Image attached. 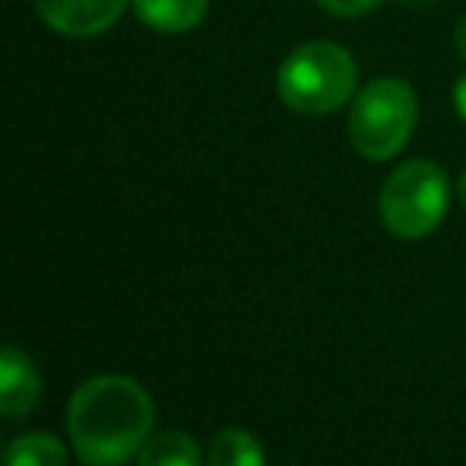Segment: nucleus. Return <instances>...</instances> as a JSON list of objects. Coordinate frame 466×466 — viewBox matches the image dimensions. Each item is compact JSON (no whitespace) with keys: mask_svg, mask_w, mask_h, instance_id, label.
<instances>
[{"mask_svg":"<svg viewBox=\"0 0 466 466\" xmlns=\"http://www.w3.org/2000/svg\"><path fill=\"white\" fill-rule=\"evenodd\" d=\"M156 406L147 387L124 374H98L76 387L67 406L74 454L86 466H124L149 441Z\"/></svg>","mask_w":466,"mask_h":466,"instance_id":"1","label":"nucleus"},{"mask_svg":"<svg viewBox=\"0 0 466 466\" xmlns=\"http://www.w3.org/2000/svg\"><path fill=\"white\" fill-rule=\"evenodd\" d=\"M359 70L352 55L337 42H305L279 64L277 93L299 115H330L359 93Z\"/></svg>","mask_w":466,"mask_h":466,"instance_id":"2","label":"nucleus"},{"mask_svg":"<svg viewBox=\"0 0 466 466\" xmlns=\"http://www.w3.org/2000/svg\"><path fill=\"white\" fill-rule=\"evenodd\" d=\"M419 124L416 89L400 76H378L365 83L350 108V143L362 159L387 162L406 149Z\"/></svg>","mask_w":466,"mask_h":466,"instance_id":"3","label":"nucleus"},{"mask_svg":"<svg viewBox=\"0 0 466 466\" xmlns=\"http://www.w3.org/2000/svg\"><path fill=\"white\" fill-rule=\"evenodd\" d=\"M451 207V178L438 162L410 159L397 166L378 194V213L393 238L419 241L438 232Z\"/></svg>","mask_w":466,"mask_h":466,"instance_id":"4","label":"nucleus"},{"mask_svg":"<svg viewBox=\"0 0 466 466\" xmlns=\"http://www.w3.org/2000/svg\"><path fill=\"white\" fill-rule=\"evenodd\" d=\"M127 0H35V10L57 35L93 38L121 19Z\"/></svg>","mask_w":466,"mask_h":466,"instance_id":"5","label":"nucleus"},{"mask_svg":"<svg viewBox=\"0 0 466 466\" xmlns=\"http://www.w3.org/2000/svg\"><path fill=\"white\" fill-rule=\"evenodd\" d=\"M42 400V374L29 352L19 346H0V416L25 419Z\"/></svg>","mask_w":466,"mask_h":466,"instance_id":"6","label":"nucleus"},{"mask_svg":"<svg viewBox=\"0 0 466 466\" xmlns=\"http://www.w3.org/2000/svg\"><path fill=\"white\" fill-rule=\"evenodd\" d=\"M209 0H134V13L143 25L162 35H181L203 23Z\"/></svg>","mask_w":466,"mask_h":466,"instance_id":"7","label":"nucleus"},{"mask_svg":"<svg viewBox=\"0 0 466 466\" xmlns=\"http://www.w3.org/2000/svg\"><path fill=\"white\" fill-rule=\"evenodd\" d=\"M137 466H203L200 444L185 431H162L137 454Z\"/></svg>","mask_w":466,"mask_h":466,"instance_id":"8","label":"nucleus"},{"mask_svg":"<svg viewBox=\"0 0 466 466\" xmlns=\"http://www.w3.org/2000/svg\"><path fill=\"white\" fill-rule=\"evenodd\" d=\"M207 466H267V457L251 431L222 429L207 448Z\"/></svg>","mask_w":466,"mask_h":466,"instance_id":"9","label":"nucleus"},{"mask_svg":"<svg viewBox=\"0 0 466 466\" xmlns=\"http://www.w3.org/2000/svg\"><path fill=\"white\" fill-rule=\"evenodd\" d=\"M0 466H67V448L61 438L29 431L10 441V448L0 457Z\"/></svg>","mask_w":466,"mask_h":466,"instance_id":"10","label":"nucleus"},{"mask_svg":"<svg viewBox=\"0 0 466 466\" xmlns=\"http://www.w3.org/2000/svg\"><path fill=\"white\" fill-rule=\"evenodd\" d=\"M380 4L387 0H318V6L330 16H339V19H356V16H365V13L378 10Z\"/></svg>","mask_w":466,"mask_h":466,"instance_id":"11","label":"nucleus"},{"mask_svg":"<svg viewBox=\"0 0 466 466\" xmlns=\"http://www.w3.org/2000/svg\"><path fill=\"white\" fill-rule=\"evenodd\" d=\"M454 111H457V117L466 124V74L457 80V86H454Z\"/></svg>","mask_w":466,"mask_h":466,"instance_id":"12","label":"nucleus"},{"mask_svg":"<svg viewBox=\"0 0 466 466\" xmlns=\"http://www.w3.org/2000/svg\"><path fill=\"white\" fill-rule=\"evenodd\" d=\"M454 48H457V55L466 61V16L457 23V29H454Z\"/></svg>","mask_w":466,"mask_h":466,"instance_id":"13","label":"nucleus"},{"mask_svg":"<svg viewBox=\"0 0 466 466\" xmlns=\"http://www.w3.org/2000/svg\"><path fill=\"white\" fill-rule=\"evenodd\" d=\"M403 6H412V10H429V6H435L438 0H400Z\"/></svg>","mask_w":466,"mask_h":466,"instance_id":"14","label":"nucleus"},{"mask_svg":"<svg viewBox=\"0 0 466 466\" xmlns=\"http://www.w3.org/2000/svg\"><path fill=\"white\" fill-rule=\"evenodd\" d=\"M457 200H461V207L466 209V172L457 178Z\"/></svg>","mask_w":466,"mask_h":466,"instance_id":"15","label":"nucleus"}]
</instances>
